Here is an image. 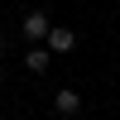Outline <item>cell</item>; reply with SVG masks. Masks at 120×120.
<instances>
[{"label":"cell","mask_w":120,"mask_h":120,"mask_svg":"<svg viewBox=\"0 0 120 120\" xmlns=\"http://www.w3.org/2000/svg\"><path fill=\"white\" fill-rule=\"evenodd\" d=\"M19 29H24V38H29V43H43V38H48V29H53V19H48L43 10H29V15L19 19Z\"/></svg>","instance_id":"cell-1"},{"label":"cell","mask_w":120,"mask_h":120,"mask_svg":"<svg viewBox=\"0 0 120 120\" xmlns=\"http://www.w3.org/2000/svg\"><path fill=\"white\" fill-rule=\"evenodd\" d=\"M48 63H53V48H48V43H29V53H24V67H29V72H48Z\"/></svg>","instance_id":"cell-2"},{"label":"cell","mask_w":120,"mask_h":120,"mask_svg":"<svg viewBox=\"0 0 120 120\" xmlns=\"http://www.w3.org/2000/svg\"><path fill=\"white\" fill-rule=\"evenodd\" d=\"M53 111L58 115H77L82 111V91H77V86H63V91L53 96Z\"/></svg>","instance_id":"cell-3"},{"label":"cell","mask_w":120,"mask_h":120,"mask_svg":"<svg viewBox=\"0 0 120 120\" xmlns=\"http://www.w3.org/2000/svg\"><path fill=\"white\" fill-rule=\"evenodd\" d=\"M43 43L53 48V53H67V48L77 43V34H72V29H67V24H53V29H48V38H43Z\"/></svg>","instance_id":"cell-4"},{"label":"cell","mask_w":120,"mask_h":120,"mask_svg":"<svg viewBox=\"0 0 120 120\" xmlns=\"http://www.w3.org/2000/svg\"><path fill=\"white\" fill-rule=\"evenodd\" d=\"M0 82H5V63H0Z\"/></svg>","instance_id":"cell-5"}]
</instances>
